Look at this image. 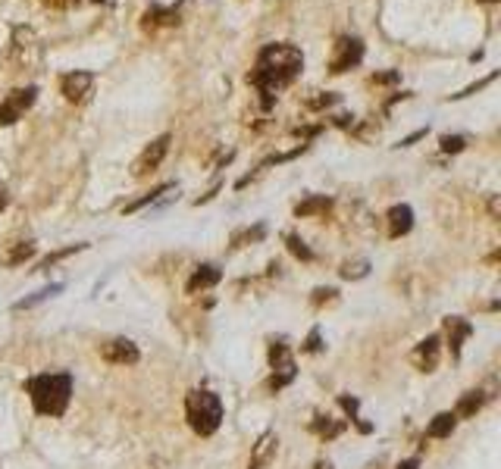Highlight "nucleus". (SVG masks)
Instances as JSON below:
<instances>
[{
	"label": "nucleus",
	"mask_w": 501,
	"mask_h": 469,
	"mask_svg": "<svg viewBox=\"0 0 501 469\" xmlns=\"http://www.w3.org/2000/svg\"><path fill=\"white\" fill-rule=\"evenodd\" d=\"M489 213H492V219H498V216H501V206H498V194H492V197H489Z\"/></svg>",
	"instance_id": "36"
},
{
	"label": "nucleus",
	"mask_w": 501,
	"mask_h": 469,
	"mask_svg": "<svg viewBox=\"0 0 501 469\" xmlns=\"http://www.w3.org/2000/svg\"><path fill=\"white\" fill-rule=\"evenodd\" d=\"M270 366H273V379H270L273 391H282L298 375V366H295V360H291L289 344H282V341H273L270 344Z\"/></svg>",
	"instance_id": "6"
},
{
	"label": "nucleus",
	"mask_w": 501,
	"mask_h": 469,
	"mask_svg": "<svg viewBox=\"0 0 501 469\" xmlns=\"http://www.w3.org/2000/svg\"><path fill=\"white\" fill-rule=\"evenodd\" d=\"M301 69H304V53H301V47L285 44V41L260 47L257 59H254V69L248 72V85L257 88L260 106L270 110L276 94L282 88H289L301 76Z\"/></svg>",
	"instance_id": "1"
},
{
	"label": "nucleus",
	"mask_w": 501,
	"mask_h": 469,
	"mask_svg": "<svg viewBox=\"0 0 501 469\" xmlns=\"http://www.w3.org/2000/svg\"><path fill=\"white\" fill-rule=\"evenodd\" d=\"M360 59H364V44H360V38L342 35V38L336 41V47H332L329 72H332V76H345L348 69L360 66Z\"/></svg>",
	"instance_id": "5"
},
{
	"label": "nucleus",
	"mask_w": 501,
	"mask_h": 469,
	"mask_svg": "<svg viewBox=\"0 0 501 469\" xmlns=\"http://www.w3.org/2000/svg\"><path fill=\"white\" fill-rule=\"evenodd\" d=\"M426 132H430V129H417V132H413V135L401 138V141H398V147H411V144H417L420 138H426Z\"/></svg>",
	"instance_id": "35"
},
{
	"label": "nucleus",
	"mask_w": 501,
	"mask_h": 469,
	"mask_svg": "<svg viewBox=\"0 0 501 469\" xmlns=\"http://www.w3.org/2000/svg\"><path fill=\"white\" fill-rule=\"evenodd\" d=\"M35 100H38V88H35V85L10 91V94L4 97V104H0V125L19 122V119H22L25 113L32 110V104H35Z\"/></svg>",
	"instance_id": "7"
},
{
	"label": "nucleus",
	"mask_w": 501,
	"mask_h": 469,
	"mask_svg": "<svg viewBox=\"0 0 501 469\" xmlns=\"http://www.w3.org/2000/svg\"><path fill=\"white\" fill-rule=\"evenodd\" d=\"M313 94H317V97H304L307 110H326V106L338 104V94H332V91H313Z\"/></svg>",
	"instance_id": "24"
},
{
	"label": "nucleus",
	"mask_w": 501,
	"mask_h": 469,
	"mask_svg": "<svg viewBox=\"0 0 501 469\" xmlns=\"http://www.w3.org/2000/svg\"><path fill=\"white\" fill-rule=\"evenodd\" d=\"M44 6H53V10H72V6H82L85 0H41Z\"/></svg>",
	"instance_id": "34"
},
{
	"label": "nucleus",
	"mask_w": 501,
	"mask_h": 469,
	"mask_svg": "<svg viewBox=\"0 0 501 469\" xmlns=\"http://www.w3.org/2000/svg\"><path fill=\"white\" fill-rule=\"evenodd\" d=\"M439 357H442V338L439 335H426L411 354V363L417 366L420 372H436Z\"/></svg>",
	"instance_id": "11"
},
{
	"label": "nucleus",
	"mask_w": 501,
	"mask_h": 469,
	"mask_svg": "<svg viewBox=\"0 0 501 469\" xmlns=\"http://www.w3.org/2000/svg\"><path fill=\"white\" fill-rule=\"evenodd\" d=\"M445 335H448V347H451V357H460V347L464 341L473 335V326L460 316H448L445 319Z\"/></svg>",
	"instance_id": "14"
},
{
	"label": "nucleus",
	"mask_w": 501,
	"mask_h": 469,
	"mask_svg": "<svg viewBox=\"0 0 501 469\" xmlns=\"http://www.w3.org/2000/svg\"><path fill=\"white\" fill-rule=\"evenodd\" d=\"M88 244H69V247H63V251H53L48 253V257L41 260V270H50L53 263H60V260H66V257H72V253H78V251H85Z\"/></svg>",
	"instance_id": "25"
},
{
	"label": "nucleus",
	"mask_w": 501,
	"mask_h": 469,
	"mask_svg": "<svg viewBox=\"0 0 501 469\" xmlns=\"http://www.w3.org/2000/svg\"><path fill=\"white\" fill-rule=\"evenodd\" d=\"M35 251H38L35 241H13L10 251H6L4 257H0V263H4V266H22L25 260L35 257Z\"/></svg>",
	"instance_id": "19"
},
{
	"label": "nucleus",
	"mask_w": 501,
	"mask_h": 469,
	"mask_svg": "<svg viewBox=\"0 0 501 469\" xmlns=\"http://www.w3.org/2000/svg\"><path fill=\"white\" fill-rule=\"evenodd\" d=\"M6 204H10V194H6V185H0V210H6Z\"/></svg>",
	"instance_id": "37"
},
{
	"label": "nucleus",
	"mask_w": 501,
	"mask_h": 469,
	"mask_svg": "<svg viewBox=\"0 0 501 469\" xmlns=\"http://www.w3.org/2000/svg\"><path fill=\"white\" fill-rule=\"evenodd\" d=\"M385 219H389V238H401V234L411 232L413 225V210L407 204H395L389 213H385Z\"/></svg>",
	"instance_id": "16"
},
{
	"label": "nucleus",
	"mask_w": 501,
	"mask_h": 469,
	"mask_svg": "<svg viewBox=\"0 0 501 469\" xmlns=\"http://www.w3.org/2000/svg\"><path fill=\"white\" fill-rule=\"evenodd\" d=\"M285 244H289V251L295 253L298 260H304V263H310V260H313V251L298 238V234H285Z\"/></svg>",
	"instance_id": "27"
},
{
	"label": "nucleus",
	"mask_w": 501,
	"mask_h": 469,
	"mask_svg": "<svg viewBox=\"0 0 501 469\" xmlns=\"http://www.w3.org/2000/svg\"><path fill=\"white\" fill-rule=\"evenodd\" d=\"M398 469H420V460H404Z\"/></svg>",
	"instance_id": "38"
},
{
	"label": "nucleus",
	"mask_w": 501,
	"mask_h": 469,
	"mask_svg": "<svg viewBox=\"0 0 501 469\" xmlns=\"http://www.w3.org/2000/svg\"><path fill=\"white\" fill-rule=\"evenodd\" d=\"M266 234L263 225H254V229H245V232H235V238H232V244H242V241H260Z\"/></svg>",
	"instance_id": "30"
},
{
	"label": "nucleus",
	"mask_w": 501,
	"mask_h": 469,
	"mask_svg": "<svg viewBox=\"0 0 501 469\" xmlns=\"http://www.w3.org/2000/svg\"><path fill=\"white\" fill-rule=\"evenodd\" d=\"M329 210H332V197H326V194H310V197H304L295 206V216L307 219V216H320V213H329Z\"/></svg>",
	"instance_id": "17"
},
{
	"label": "nucleus",
	"mask_w": 501,
	"mask_h": 469,
	"mask_svg": "<svg viewBox=\"0 0 501 469\" xmlns=\"http://www.w3.org/2000/svg\"><path fill=\"white\" fill-rule=\"evenodd\" d=\"M313 432L323 435V438H336L338 432H342V422H332L329 416H317V422H313Z\"/></svg>",
	"instance_id": "26"
},
{
	"label": "nucleus",
	"mask_w": 501,
	"mask_h": 469,
	"mask_svg": "<svg viewBox=\"0 0 501 469\" xmlns=\"http://www.w3.org/2000/svg\"><path fill=\"white\" fill-rule=\"evenodd\" d=\"M486 4H495V0H486Z\"/></svg>",
	"instance_id": "40"
},
{
	"label": "nucleus",
	"mask_w": 501,
	"mask_h": 469,
	"mask_svg": "<svg viewBox=\"0 0 501 469\" xmlns=\"http://www.w3.org/2000/svg\"><path fill=\"white\" fill-rule=\"evenodd\" d=\"M317 469H332L329 463H317Z\"/></svg>",
	"instance_id": "39"
},
{
	"label": "nucleus",
	"mask_w": 501,
	"mask_h": 469,
	"mask_svg": "<svg viewBox=\"0 0 501 469\" xmlns=\"http://www.w3.org/2000/svg\"><path fill=\"white\" fill-rule=\"evenodd\" d=\"M336 300H338L336 288H317V291H313V298H310V304L313 307H323V304H336Z\"/></svg>",
	"instance_id": "28"
},
{
	"label": "nucleus",
	"mask_w": 501,
	"mask_h": 469,
	"mask_svg": "<svg viewBox=\"0 0 501 469\" xmlns=\"http://www.w3.org/2000/svg\"><path fill=\"white\" fill-rule=\"evenodd\" d=\"M163 25H179V10L176 6H160V4L148 6L144 16H142V29L144 31H157V29H163Z\"/></svg>",
	"instance_id": "13"
},
{
	"label": "nucleus",
	"mask_w": 501,
	"mask_h": 469,
	"mask_svg": "<svg viewBox=\"0 0 501 469\" xmlns=\"http://www.w3.org/2000/svg\"><path fill=\"white\" fill-rule=\"evenodd\" d=\"M219 279H223V272H219V266H213V263H204V266H198V270L191 272V279H188V285H185V291H188V294L207 291V288H213V285H217Z\"/></svg>",
	"instance_id": "15"
},
{
	"label": "nucleus",
	"mask_w": 501,
	"mask_h": 469,
	"mask_svg": "<svg viewBox=\"0 0 501 469\" xmlns=\"http://www.w3.org/2000/svg\"><path fill=\"white\" fill-rule=\"evenodd\" d=\"M38 50V35L35 29H29V25H13V38H10V57L13 63L25 66L32 63V53Z\"/></svg>",
	"instance_id": "10"
},
{
	"label": "nucleus",
	"mask_w": 501,
	"mask_h": 469,
	"mask_svg": "<svg viewBox=\"0 0 501 469\" xmlns=\"http://www.w3.org/2000/svg\"><path fill=\"white\" fill-rule=\"evenodd\" d=\"M498 78V72H489V76L483 78V82H476V85H470V88H464V91H458V94H451V100H460V97H470V94H476V91H483L486 85H492Z\"/></svg>",
	"instance_id": "29"
},
{
	"label": "nucleus",
	"mask_w": 501,
	"mask_h": 469,
	"mask_svg": "<svg viewBox=\"0 0 501 469\" xmlns=\"http://www.w3.org/2000/svg\"><path fill=\"white\" fill-rule=\"evenodd\" d=\"M170 144H172V135H170V132H163L160 138H153L151 144L135 157V163H132V176H135V178H144V176H151V172H157L160 163L166 160V153H170Z\"/></svg>",
	"instance_id": "4"
},
{
	"label": "nucleus",
	"mask_w": 501,
	"mask_h": 469,
	"mask_svg": "<svg viewBox=\"0 0 501 469\" xmlns=\"http://www.w3.org/2000/svg\"><path fill=\"white\" fill-rule=\"evenodd\" d=\"M342 279H348V281H357V279H364L366 272H370V260H348V263H342Z\"/></svg>",
	"instance_id": "23"
},
{
	"label": "nucleus",
	"mask_w": 501,
	"mask_h": 469,
	"mask_svg": "<svg viewBox=\"0 0 501 469\" xmlns=\"http://www.w3.org/2000/svg\"><path fill=\"white\" fill-rule=\"evenodd\" d=\"M401 78V72H376V76H370V85H395Z\"/></svg>",
	"instance_id": "32"
},
{
	"label": "nucleus",
	"mask_w": 501,
	"mask_h": 469,
	"mask_svg": "<svg viewBox=\"0 0 501 469\" xmlns=\"http://www.w3.org/2000/svg\"><path fill=\"white\" fill-rule=\"evenodd\" d=\"M185 419H188L191 432L198 435H213L223 422V400L207 388H195L185 398Z\"/></svg>",
	"instance_id": "3"
},
{
	"label": "nucleus",
	"mask_w": 501,
	"mask_h": 469,
	"mask_svg": "<svg viewBox=\"0 0 501 469\" xmlns=\"http://www.w3.org/2000/svg\"><path fill=\"white\" fill-rule=\"evenodd\" d=\"M439 144H442L445 153H460V150L467 147V141L460 138V135H442V141H439Z\"/></svg>",
	"instance_id": "31"
},
{
	"label": "nucleus",
	"mask_w": 501,
	"mask_h": 469,
	"mask_svg": "<svg viewBox=\"0 0 501 469\" xmlns=\"http://www.w3.org/2000/svg\"><path fill=\"white\" fill-rule=\"evenodd\" d=\"M454 426H458V416H454V413H439V416L426 426V438H451Z\"/></svg>",
	"instance_id": "21"
},
{
	"label": "nucleus",
	"mask_w": 501,
	"mask_h": 469,
	"mask_svg": "<svg viewBox=\"0 0 501 469\" xmlns=\"http://www.w3.org/2000/svg\"><path fill=\"white\" fill-rule=\"evenodd\" d=\"M25 391L32 407L41 416H63L72 398V375L69 372H41L25 382Z\"/></svg>",
	"instance_id": "2"
},
{
	"label": "nucleus",
	"mask_w": 501,
	"mask_h": 469,
	"mask_svg": "<svg viewBox=\"0 0 501 469\" xmlns=\"http://www.w3.org/2000/svg\"><path fill=\"white\" fill-rule=\"evenodd\" d=\"M320 351H323V344H320V328H313L304 341V354H320Z\"/></svg>",
	"instance_id": "33"
},
{
	"label": "nucleus",
	"mask_w": 501,
	"mask_h": 469,
	"mask_svg": "<svg viewBox=\"0 0 501 469\" xmlns=\"http://www.w3.org/2000/svg\"><path fill=\"white\" fill-rule=\"evenodd\" d=\"M91 85H95V76L85 69H72V72H63L60 76V94H63L69 104H78L91 94Z\"/></svg>",
	"instance_id": "9"
},
{
	"label": "nucleus",
	"mask_w": 501,
	"mask_h": 469,
	"mask_svg": "<svg viewBox=\"0 0 501 469\" xmlns=\"http://www.w3.org/2000/svg\"><path fill=\"white\" fill-rule=\"evenodd\" d=\"M276 451H279V438L276 432H263L257 438V444L251 447V460H248V469H266L276 460Z\"/></svg>",
	"instance_id": "12"
},
{
	"label": "nucleus",
	"mask_w": 501,
	"mask_h": 469,
	"mask_svg": "<svg viewBox=\"0 0 501 469\" xmlns=\"http://www.w3.org/2000/svg\"><path fill=\"white\" fill-rule=\"evenodd\" d=\"M170 191H179L172 182H166V185H157L153 191H148V194H142L138 200H132V204H125V210L123 213H138V210H144V206H151V204H157L163 194H170Z\"/></svg>",
	"instance_id": "20"
},
{
	"label": "nucleus",
	"mask_w": 501,
	"mask_h": 469,
	"mask_svg": "<svg viewBox=\"0 0 501 469\" xmlns=\"http://www.w3.org/2000/svg\"><path fill=\"white\" fill-rule=\"evenodd\" d=\"M97 354L113 366H135L142 360V351H138L135 341L129 338H110L104 344H97Z\"/></svg>",
	"instance_id": "8"
},
{
	"label": "nucleus",
	"mask_w": 501,
	"mask_h": 469,
	"mask_svg": "<svg viewBox=\"0 0 501 469\" xmlns=\"http://www.w3.org/2000/svg\"><path fill=\"white\" fill-rule=\"evenodd\" d=\"M486 404V394L483 391H464L458 400V407H454V416L458 419H473L479 410H483Z\"/></svg>",
	"instance_id": "18"
},
{
	"label": "nucleus",
	"mask_w": 501,
	"mask_h": 469,
	"mask_svg": "<svg viewBox=\"0 0 501 469\" xmlns=\"http://www.w3.org/2000/svg\"><path fill=\"white\" fill-rule=\"evenodd\" d=\"M63 291V285H48V288H41V291H35V294H29V298H22V300H16V304H13V310H32V307H38L41 304V300H48V298H53V294H60Z\"/></svg>",
	"instance_id": "22"
}]
</instances>
